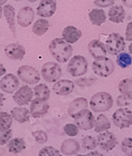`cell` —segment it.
Segmentation results:
<instances>
[{
  "mask_svg": "<svg viewBox=\"0 0 132 156\" xmlns=\"http://www.w3.org/2000/svg\"><path fill=\"white\" fill-rule=\"evenodd\" d=\"M126 41H132V22L127 23L126 28Z\"/></svg>",
  "mask_w": 132,
  "mask_h": 156,
  "instance_id": "42",
  "label": "cell"
},
{
  "mask_svg": "<svg viewBox=\"0 0 132 156\" xmlns=\"http://www.w3.org/2000/svg\"><path fill=\"white\" fill-rule=\"evenodd\" d=\"M0 156H2V155H1V154H0Z\"/></svg>",
  "mask_w": 132,
  "mask_h": 156,
  "instance_id": "53",
  "label": "cell"
},
{
  "mask_svg": "<svg viewBox=\"0 0 132 156\" xmlns=\"http://www.w3.org/2000/svg\"><path fill=\"white\" fill-rule=\"evenodd\" d=\"M3 14L5 19L8 23L10 31L14 37H16V27H15V9L11 5L7 4L3 6Z\"/></svg>",
  "mask_w": 132,
  "mask_h": 156,
  "instance_id": "23",
  "label": "cell"
},
{
  "mask_svg": "<svg viewBox=\"0 0 132 156\" xmlns=\"http://www.w3.org/2000/svg\"><path fill=\"white\" fill-rule=\"evenodd\" d=\"M6 57L13 61H22L25 55V49L19 43H11L5 47Z\"/></svg>",
  "mask_w": 132,
  "mask_h": 156,
  "instance_id": "15",
  "label": "cell"
},
{
  "mask_svg": "<svg viewBox=\"0 0 132 156\" xmlns=\"http://www.w3.org/2000/svg\"><path fill=\"white\" fill-rule=\"evenodd\" d=\"M97 140L95 137L92 136H86L81 140V146L85 150H94L97 146Z\"/></svg>",
  "mask_w": 132,
  "mask_h": 156,
  "instance_id": "32",
  "label": "cell"
},
{
  "mask_svg": "<svg viewBox=\"0 0 132 156\" xmlns=\"http://www.w3.org/2000/svg\"><path fill=\"white\" fill-rule=\"evenodd\" d=\"M74 119L77 127L84 131L92 129L95 126L96 119L92 112L89 109H85L77 113L74 117Z\"/></svg>",
  "mask_w": 132,
  "mask_h": 156,
  "instance_id": "9",
  "label": "cell"
},
{
  "mask_svg": "<svg viewBox=\"0 0 132 156\" xmlns=\"http://www.w3.org/2000/svg\"><path fill=\"white\" fill-rule=\"evenodd\" d=\"M89 105L94 112H104L112 108L113 98L107 92H99L92 96Z\"/></svg>",
  "mask_w": 132,
  "mask_h": 156,
  "instance_id": "2",
  "label": "cell"
},
{
  "mask_svg": "<svg viewBox=\"0 0 132 156\" xmlns=\"http://www.w3.org/2000/svg\"><path fill=\"white\" fill-rule=\"evenodd\" d=\"M114 3H115V0H94V4L101 8L112 6Z\"/></svg>",
  "mask_w": 132,
  "mask_h": 156,
  "instance_id": "40",
  "label": "cell"
},
{
  "mask_svg": "<svg viewBox=\"0 0 132 156\" xmlns=\"http://www.w3.org/2000/svg\"><path fill=\"white\" fill-rule=\"evenodd\" d=\"M97 80V79L95 77H91V78H87V77H82L79 78L76 80L75 84H77L78 86L79 87H90L92 86L93 84L96 83V81Z\"/></svg>",
  "mask_w": 132,
  "mask_h": 156,
  "instance_id": "38",
  "label": "cell"
},
{
  "mask_svg": "<svg viewBox=\"0 0 132 156\" xmlns=\"http://www.w3.org/2000/svg\"><path fill=\"white\" fill-rule=\"evenodd\" d=\"M85 156H104L101 153H100L98 151H91V152H89L88 154H85Z\"/></svg>",
  "mask_w": 132,
  "mask_h": 156,
  "instance_id": "44",
  "label": "cell"
},
{
  "mask_svg": "<svg viewBox=\"0 0 132 156\" xmlns=\"http://www.w3.org/2000/svg\"><path fill=\"white\" fill-rule=\"evenodd\" d=\"M48 48L51 56L60 63H65L69 61L73 54V47L71 44L60 37L51 40Z\"/></svg>",
  "mask_w": 132,
  "mask_h": 156,
  "instance_id": "1",
  "label": "cell"
},
{
  "mask_svg": "<svg viewBox=\"0 0 132 156\" xmlns=\"http://www.w3.org/2000/svg\"><path fill=\"white\" fill-rule=\"evenodd\" d=\"M116 63L120 68L127 69L132 64V57L130 54L122 52L116 57Z\"/></svg>",
  "mask_w": 132,
  "mask_h": 156,
  "instance_id": "31",
  "label": "cell"
},
{
  "mask_svg": "<svg viewBox=\"0 0 132 156\" xmlns=\"http://www.w3.org/2000/svg\"><path fill=\"white\" fill-rule=\"evenodd\" d=\"M41 75L47 82L54 83L62 76L63 71L59 64L54 62H46L41 68Z\"/></svg>",
  "mask_w": 132,
  "mask_h": 156,
  "instance_id": "6",
  "label": "cell"
},
{
  "mask_svg": "<svg viewBox=\"0 0 132 156\" xmlns=\"http://www.w3.org/2000/svg\"></svg>",
  "mask_w": 132,
  "mask_h": 156,
  "instance_id": "54",
  "label": "cell"
},
{
  "mask_svg": "<svg viewBox=\"0 0 132 156\" xmlns=\"http://www.w3.org/2000/svg\"><path fill=\"white\" fill-rule=\"evenodd\" d=\"M19 86V79L12 73L6 74L0 80V88L8 94L15 93Z\"/></svg>",
  "mask_w": 132,
  "mask_h": 156,
  "instance_id": "12",
  "label": "cell"
},
{
  "mask_svg": "<svg viewBox=\"0 0 132 156\" xmlns=\"http://www.w3.org/2000/svg\"><path fill=\"white\" fill-rule=\"evenodd\" d=\"M35 18V12L30 6H25L18 11L17 15V22L23 28L29 27Z\"/></svg>",
  "mask_w": 132,
  "mask_h": 156,
  "instance_id": "14",
  "label": "cell"
},
{
  "mask_svg": "<svg viewBox=\"0 0 132 156\" xmlns=\"http://www.w3.org/2000/svg\"><path fill=\"white\" fill-rule=\"evenodd\" d=\"M88 105H89L88 101L84 97H78L70 103L68 108H67L68 115L74 119V117L77 113L80 112L82 110L87 109Z\"/></svg>",
  "mask_w": 132,
  "mask_h": 156,
  "instance_id": "19",
  "label": "cell"
},
{
  "mask_svg": "<svg viewBox=\"0 0 132 156\" xmlns=\"http://www.w3.org/2000/svg\"><path fill=\"white\" fill-rule=\"evenodd\" d=\"M123 4L128 8H132V0H121Z\"/></svg>",
  "mask_w": 132,
  "mask_h": 156,
  "instance_id": "43",
  "label": "cell"
},
{
  "mask_svg": "<svg viewBox=\"0 0 132 156\" xmlns=\"http://www.w3.org/2000/svg\"><path fill=\"white\" fill-rule=\"evenodd\" d=\"M89 19L91 23L94 26H101L104 23H105L106 15L102 9H93L89 13Z\"/></svg>",
  "mask_w": 132,
  "mask_h": 156,
  "instance_id": "25",
  "label": "cell"
},
{
  "mask_svg": "<svg viewBox=\"0 0 132 156\" xmlns=\"http://www.w3.org/2000/svg\"><path fill=\"white\" fill-rule=\"evenodd\" d=\"M6 68H5L4 66H3V65H2V64L0 63V77L3 76V75H5V74H6Z\"/></svg>",
  "mask_w": 132,
  "mask_h": 156,
  "instance_id": "45",
  "label": "cell"
},
{
  "mask_svg": "<svg viewBox=\"0 0 132 156\" xmlns=\"http://www.w3.org/2000/svg\"><path fill=\"white\" fill-rule=\"evenodd\" d=\"M12 137V130L0 127V146L9 143Z\"/></svg>",
  "mask_w": 132,
  "mask_h": 156,
  "instance_id": "34",
  "label": "cell"
},
{
  "mask_svg": "<svg viewBox=\"0 0 132 156\" xmlns=\"http://www.w3.org/2000/svg\"><path fill=\"white\" fill-rule=\"evenodd\" d=\"M116 105L118 107H126L130 105V100H128L127 97H125L123 95H120L119 97H117L116 99Z\"/></svg>",
  "mask_w": 132,
  "mask_h": 156,
  "instance_id": "41",
  "label": "cell"
},
{
  "mask_svg": "<svg viewBox=\"0 0 132 156\" xmlns=\"http://www.w3.org/2000/svg\"><path fill=\"white\" fill-rule=\"evenodd\" d=\"M50 108V105L47 102L40 99H34L30 104V115L33 118H41L47 114Z\"/></svg>",
  "mask_w": 132,
  "mask_h": 156,
  "instance_id": "16",
  "label": "cell"
},
{
  "mask_svg": "<svg viewBox=\"0 0 132 156\" xmlns=\"http://www.w3.org/2000/svg\"><path fill=\"white\" fill-rule=\"evenodd\" d=\"M33 95L34 93L33 89L28 85H24L14 93L13 99L19 106H23V105H28L33 101L32 99Z\"/></svg>",
  "mask_w": 132,
  "mask_h": 156,
  "instance_id": "11",
  "label": "cell"
},
{
  "mask_svg": "<svg viewBox=\"0 0 132 156\" xmlns=\"http://www.w3.org/2000/svg\"><path fill=\"white\" fill-rule=\"evenodd\" d=\"M12 123L13 118L11 115L5 112H0V127L10 129Z\"/></svg>",
  "mask_w": 132,
  "mask_h": 156,
  "instance_id": "33",
  "label": "cell"
},
{
  "mask_svg": "<svg viewBox=\"0 0 132 156\" xmlns=\"http://www.w3.org/2000/svg\"><path fill=\"white\" fill-rule=\"evenodd\" d=\"M111 128V123L104 114H100L96 119L94 131L97 133L106 132Z\"/></svg>",
  "mask_w": 132,
  "mask_h": 156,
  "instance_id": "26",
  "label": "cell"
},
{
  "mask_svg": "<svg viewBox=\"0 0 132 156\" xmlns=\"http://www.w3.org/2000/svg\"><path fill=\"white\" fill-rule=\"evenodd\" d=\"M112 121L120 129L130 127L132 125V112L128 108H120L113 113Z\"/></svg>",
  "mask_w": 132,
  "mask_h": 156,
  "instance_id": "8",
  "label": "cell"
},
{
  "mask_svg": "<svg viewBox=\"0 0 132 156\" xmlns=\"http://www.w3.org/2000/svg\"><path fill=\"white\" fill-rule=\"evenodd\" d=\"M118 89L120 93L125 97L132 101V80L125 78L119 83Z\"/></svg>",
  "mask_w": 132,
  "mask_h": 156,
  "instance_id": "30",
  "label": "cell"
},
{
  "mask_svg": "<svg viewBox=\"0 0 132 156\" xmlns=\"http://www.w3.org/2000/svg\"><path fill=\"white\" fill-rule=\"evenodd\" d=\"M10 115L13 119L20 123L29 121L30 119V112L25 108L15 107L10 111Z\"/></svg>",
  "mask_w": 132,
  "mask_h": 156,
  "instance_id": "24",
  "label": "cell"
},
{
  "mask_svg": "<svg viewBox=\"0 0 132 156\" xmlns=\"http://www.w3.org/2000/svg\"><path fill=\"white\" fill-rule=\"evenodd\" d=\"M57 3L55 0H41L37 6V15L42 18H50L56 11Z\"/></svg>",
  "mask_w": 132,
  "mask_h": 156,
  "instance_id": "13",
  "label": "cell"
},
{
  "mask_svg": "<svg viewBox=\"0 0 132 156\" xmlns=\"http://www.w3.org/2000/svg\"><path fill=\"white\" fill-rule=\"evenodd\" d=\"M35 97L47 102L50 98V89L45 84H39L33 88Z\"/></svg>",
  "mask_w": 132,
  "mask_h": 156,
  "instance_id": "28",
  "label": "cell"
},
{
  "mask_svg": "<svg viewBox=\"0 0 132 156\" xmlns=\"http://www.w3.org/2000/svg\"><path fill=\"white\" fill-rule=\"evenodd\" d=\"M75 156H85V154H77Z\"/></svg>",
  "mask_w": 132,
  "mask_h": 156,
  "instance_id": "51",
  "label": "cell"
},
{
  "mask_svg": "<svg viewBox=\"0 0 132 156\" xmlns=\"http://www.w3.org/2000/svg\"><path fill=\"white\" fill-rule=\"evenodd\" d=\"M80 144L74 139H68L62 143L60 152L64 155H74L80 151Z\"/></svg>",
  "mask_w": 132,
  "mask_h": 156,
  "instance_id": "20",
  "label": "cell"
},
{
  "mask_svg": "<svg viewBox=\"0 0 132 156\" xmlns=\"http://www.w3.org/2000/svg\"><path fill=\"white\" fill-rule=\"evenodd\" d=\"M32 136L34 138L35 141L40 144H43L47 143L48 140V134L42 130H37L35 132H32Z\"/></svg>",
  "mask_w": 132,
  "mask_h": 156,
  "instance_id": "36",
  "label": "cell"
},
{
  "mask_svg": "<svg viewBox=\"0 0 132 156\" xmlns=\"http://www.w3.org/2000/svg\"><path fill=\"white\" fill-rule=\"evenodd\" d=\"M14 1H21V0H14Z\"/></svg>",
  "mask_w": 132,
  "mask_h": 156,
  "instance_id": "52",
  "label": "cell"
},
{
  "mask_svg": "<svg viewBox=\"0 0 132 156\" xmlns=\"http://www.w3.org/2000/svg\"><path fill=\"white\" fill-rule=\"evenodd\" d=\"M128 49H129V52H130V55H132V42L129 45V46H128Z\"/></svg>",
  "mask_w": 132,
  "mask_h": 156,
  "instance_id": "48",
  "label": "cell"
},
{
  "mask_svg": "<svg viewBox=\"0 0 132 156\" xmlns=\"http://www.w3.org/2000/svg\"><path fill=\"white\" fill-rule=\"evenodd\" d=\"M121 149L124 154L127 156H132V138H125L121 143Z\"/></svg>",
  "mask_w": 132,
  "mask_h": 156,
  "instance_id": "37",
  "label": "cell"
},
{
  "mask_svg": "<svg viewBox=\"0 0 132 156\" xmlns=\"http://www.w3.org/2000/svg\"><path fill=\"white\" fill-rule=\"evenodd\" d=\"M6 2H7V0H0V7L6 4Z\"/></svg>",
  "mask_w": 132,
  "mask_h": 156,
  "instance_id": "47",
  "label": "cell"
},
{
  "mask_svg": "<svg viewBox=\"0 0 132 156\" xmlns=\"http://www.w3.org/2000/svg\"><path fill=\"white\" fill-rule=\"evenodd\" d=\"M93 72L101 77L110 76L115 70V65L112 59L107 57L95 59L92 64Z\"/></svg>",
  "mask_w": 132,
  "mask_h": 156,
  "instance_id": "4",
  "label": "cell"
},
{
  "mask_svg": "<svg viewBox=\"0 0 132 156\" xmlns=\"http://www.w3.org/2000/svg\"><path fill=\"white\" fill-rule=\"evenodd\" d=\"M88 51L90 55L95 59L104 58L107 54V49H106L105 44L101 41L98 39H94L90 41L88 44Z\"/></svg>",
  "mask_w": 132,
  "mask_h": 156,
  "instance_id": "17",
  "label": "cell"
},
{
  "mask_svg": "<svg viewBox=\"0 0 132 156\" xmlns=\"http://www.w3.org/2000/svg\"><path fill=\"white\" fill-rule=\"evenodd\" d=\"M28 2H31V3H34V2H36L37 1V0H28Z\"/></svg>",
  "mask_w": 132,
  "mask_h": 156,
  "instance_id": "50",
  "label": "cell"
},
{
  "mask_svg": "<svg viewBox=\"0 0 132 156\" xmlns=\"http://www.w3.org/2000/svg\"><path fill=\"white\" fill-rule=\"evenodd\" d=\"M18 76L21 81L28 84H37L41 80V74L36 68L30 66H22L17 71Z\"/></svg>",
  "mask_w": 132,
  "mask_h": 156,
  "instance_id": "7",
  "label": "cell"
},
{
  "mask_svg": "<svg viewBox=\"0 0 132 156\" xmlns=\"http://www.w3.org/2000/svg\"><path fill=\"white\" fill-rule=\"evenodd\" d=\"M52 88L55 94L59 96H68L73 93L74 89V83L72 80L63 79L56 81L53 85Z\"/></svg>",
  "mask_w": 132,
  "mask_h": 156,
  "instance_id": "18",
  "label": "cell"
},
{
  "mask_svg": "<svg viewBox=\"0 0 132 156\" xmlns=\"http://www.w3.org/2000/svg\"><path fill=\"white\" fill-rule=\"evenodd\" d=\"M98 146L103 151H111L116 147L117 145V139L112 132L106 131L101 132L97 137Z\"/></svg>",
  "mask_w": 132,
  "mask_h": 156,
  "instance_id": "10",
  "label": "cell"
},
{
  "mask_svg": "<svg viewBox=\"0 0 132 156\" xmlns=\"http://www.w3.org/2000/svg\"><path fill=\"white\" fill-rule=\"evenodd\" d=\"M125 17H126V11L123 6L120 5L112 6L108 10V19L112 23H124Z\"/></svg>",
  "mask_w": 132,
  "mask_h": 156,
  "instance_id": "22",
  "label": "cell"
},
{
  "mask_svg": "<svg viewBox=\"0 0 132 156\" xmlns=\"http://www.w3.org/2000/svg\"><path fill=\"white\" fill-rule=\"evenodd\" d=\"M38 156H62L59 151L53 147H45L39 151Z\"/></svg>",
  "mask_w": 132,
  "mask_h": 156,
  "instance_id": "35",
  "label": "cell"
},
{
  "mask_svg": "<svg viewBox=\"0 0 132 156\" xmlns=\"http://www.w3.org/2000/svg\"><path fill=\"white\" fill-rule=\"evenodd\" d=\"M67 72L74 77L81 76L88 71V61L81 55L74 56L67 66Z\"/></svg>",
  "mask_w": 132,
  "mask_h": 156,
  "instance_id": "3",
  "label": "cell"
},
{
  "mask_svg": "<svg viewBox=\"0 0 132 156\" xmlns=\"http://www.w3.org/2000/svg\"><path fill=\"white\" fill-rule=\"evenodd\" d=\"M105 46L108 54L112 56L118 55L125 49V39L118 33L110 34L106 40Z\"/></svg>",
  "mask_w": 132,
  "mask_h": 156,
  "instance_id": "5",
  "label": "cell"
},
{
  "mask_svg": "<svg viewBox=\"0 0 132 156\" xmlns=\"http://www.w3.org/2000/svg\"><path fill=\"white\" fill-rule=\"evenodd\" d=\"M7 147L9 151L13 154H18L26 148V144L21 138H14L9 141Z\"/></svg>",
  "mask_w": 132,
  "mask_h": 156,
  "instance_id": "27",
  "label": "cell"
},
{
  "mask_svg": "<svg viewBox=\"0 0 132 156\" xmlns=\"http://www.w3.org/2000/svg\"><path fill=\"white\" fill-rule=\"evenodd\" d=\"M49 27H50V23L48 21L45 19H40L37 22H35L32 30L33 34L37 36H42L48 30Z\"/></svg>",
  "mask_w": 132,
  "mask_h": 156,
  "instance_id": "29",
  "label": "cell"
},
{
  "mask_svg": "<svg viewBox=\"0 0 132 156\" xmlns=\"http://www.w3.org/2000/svg\"><path fill=\"white\" fill-rule=\"evenodd\" d=\"M81 31L78 28L73 26H68L66 27L63 30L62 36L63 39L65 40L69 44L75 43L81 37Z\"/></svg>",
  "mask_w": 132,
  "mask_h": 156,
  "instance_id": "21",
  "label": "cell"
},
{
  "mask_svg": "<svg viewBox=\"0 0 132 156\" xmlns=\"http://www.w3.org/2000/svg\"><path fill=\"white\" fill-rule=\"evenodd\" d=\"M4 101H5L4 95L2 94V93H0V110H1L2 107L3 106V103H4Z\"/></svg>",
  "mask_w": 132,
  "mask_h": 156,
  "instance_id": "46",
  "label": "cell"
},
{
  "mask_svg": "<svg viewBox=\"0 0 132 156\" xmlns=\"http://www.w3.org/2000/svg\"><path fill=\"white\" fill-rule=\"evenodd\" d=\"M2 13H3V10H2V7H0V19H2Z\"/></svg>",
  "mask_w": 132,
  "mask_h": 156,
  "instance_id": "49",
  "label": "cell"
},
{
  "mask_svg": "<svg viewBox=\"0 0 132 156\" xmlns=\"http://www.w3.org/2000/svg\"><path fill=\"white\" fill-rule=\"evenodd\" d=\"M63 132L67 136L74 137L78 134V127H77L76 124H74V123H67L63 127Z\"/></svg>",
  "mask_w": 132,
  "mask_h": 156,
  "instance_id": "39",
  "label": "cell"
}]
</instances>
